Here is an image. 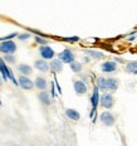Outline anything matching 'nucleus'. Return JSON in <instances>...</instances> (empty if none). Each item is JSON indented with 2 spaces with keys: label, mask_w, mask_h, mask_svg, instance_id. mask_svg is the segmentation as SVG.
<instances>
[{
  "label": "nucleus",
  "mask_w": 137,
  "mask_h": 146,
  "mask_svg": "<svg viewBox=\"0 0 137 146\" xmlns=\"http://www.w3.org/2000/svg\"><path fill=\"white\" fill-rule=\"evenodd\" d=\"M66 116L71 118L73 121H78L81 118V113L78 111H75L74 108H67L66 110Z\"/></svg>",
  "instance_id": "nucleus-14"
},
{
  "label": "nucleus",
  "mask_w": 137,
  "mask_h": 146,
  "mask_svg": "<svg viewBox=\"0 0 137 146\" xmlns=\"http://www.w3.org/2000/svg\"><path fill=\"white\" fill-rule=\"evenodd\" d=\"M98 87L94 86L93 88V93L91 96V105H92V111H91V118H93L94 112L97 111V107H98V103H99V93H98Z\"/></svg>",
  "instance_id": "nucleus-3"
},
{
  "label": "nucleus",
  "mask_w": 137,
  "mask_h": 146,
  "mask_svg": "<svg viewBox=\"0 0 137 146\" xmlns=\"http://www.w3.org/2000/svg\"><path fill=\"white\" fill-rule=\"evenodd\" d=\"M18 86H20L23 90L25 91H29V90H33L34 87V82L32 80H29L26 76H20L19 80H18Z\"/></svg>",
  "instance_id": "nucleus-7"
},
{
  "label": "nucleus",
  "mask_w": 137,
  "mask_h": 146,
  "mask_svg": "<svg viewBox=\"0 0 137 146\" xmlns=\"http://www.w3.org/2000/svg\"><path fill=\"white\" fill-rule=\"evenodd\" d=\"M39 54H40L42 58H43L44 60H47V59H53L54 56H56L54 50L52 49L49 45H42V47L39 48Z\"/></svg>",
  "instance_id": "nucleus-6"
},
{
  "label": "nucleus",
  "mask_w": 137,
  "mask_h": 146,
  "mask_svg": "<svg viewBox=\"0 0 137 146\" xmlns=\"http://www.w3.org/2000/svg\"><path fill=\"white\" fill-rule=\"evenodd\" d=\"M34 66H35V68L40 72H48L49 71V64H48L44 59H36L34 62Z\"/></svg>",
  "instance_id": "nucleus-13"
},
{
  "label": "nucleus",
  "mask_w": 137,
  "mask_h": 146,
  "mask_svg": "<svg viewBox=\"0 0 137 146\" xmlns=\"http://www.w3.org/2000/svg\"><path fill=\"white\" fill-rule=\"evenodd\" d=\"M86 53L88 54V56L92 57V58H94V59L103 58V53H102V52H97V50H93V49H87Z\"/></svg>",
  "instance_id": "nucleus-19"
},
{
  "label": "nucleus",
  "mask_w": 137,
  "mask_h": 146,
  "mask_svg": "<svg viewBox=\"0 0 137 146\" xmlns=\"http://www.w3.org/2000/svg\"><path fill=\"white\" fill-rule=\"evenodd\" d=\"M118 88V81L116 78H107L106 80V90L116 91Z\"/></svg>",
  "instance_id": "nucleus-15"
},
{
  "label": "nucleus",
  "mask_w": 137,
  "mask_h": 146,
  "mask_svg": "<svg viewBox=\"0 0 137 146\" xmlns=\"http://www.w3.org/2000/svg\"><path fill=\"white\" fill-rule=\"evenodd\" d=\"M97 87H98V90L106 91V78L105 77H99L97 80Z\"/></svg>",
  "instance_id": "nucleus-21"
},
{
  "label": "nucleus",
  "mask_w": 137,
  "mask_h": 146,
  "mask_svg": "<svg viewBox=\"0 0 137 146\" xmlns=\"http://www.w3.org/2000/svg\"><path fill=\"white\" fill-rule=\"evenodd\" d=\"M38 98L44 106H49L50 105V96L48 95L45 91H40V92L38 93Z\"/></svg>",
  "instance_id": "nucleus-16"
},
{
  "label": "nucleus",
  "mask_w": 137,
  "mask_h": 146,
  "mask_svg": "<svg viewBox=\"0 0 137 146\" xmlns=\"http://www.w3.org/2000/svg\"><path fill=\"white\" fill-rule=\"evenodd\" d=\"M135 38H137V33H132V34H131V36H128V40H133V39Z\"/></svg>",
  "instance_id": "nucleus-26"
},
{
  "label": "nucleus",
  "mask_w": 137,
  "mask_h": 146,
  "mask_svg": "<svg viewBox=\"0 0 137 146\" xmlns=\"http://www.w3.org/2000/svg\"><path fill=\"white\" fill-rule=\"evenodd\" d=\"M49 69L53 73H59V72H62V69H63V63L60 62L59 59H52V62H50V64H49Z\"/></svg>",
  "instance_id": "nucleus-10"
},
{
  "label": "nucleus",
  "mask_w": 137,
  "mask_h": 146,
  "mask_svg": "<svg viewBox=\"0 0 137 146\" xmlns=\"http://www.w3.org/2000/svg\"><path fill=\"white\" fill-rule=\"evenodd\" d=\"M126 71L131 74H137V60L136 62H130L126 66Z\"/></svg>",
  "instance_id": "nucleus-18"
},
{
  "label": "nucleus",
  "mask_w": 137,
  "mask_h": 146,
  "mask_svg": "<svg viewBox=\"0 0 137 146\" xmlns=\"http://www.w3.org/2000/svg\"><path fill=\"white\" fill-rule=\"evenodd\" d=\"M34 86L38 88V90H40V91H45V88H47V86H48V82H47V80H45L44 77L39 76V77L35 78Z\"/></svg>",
  "instance_id": "nucleus-12"
},
{
  "label": "nucleus",
  "mask_w": 137,
  "mask_h": 146,
  "mask_svg": "<svg viewBox=\"0 0 137 146\" xmlns=\"http://www.w3.org/2000/svg\"><path fill=\"white\" fill-rule=\"evenodd\" d=\"M18 38H19V40H26L30 38V33H23V34L18 35Z\"/></svg>",
  "instance_id": "nucleus-24"
},
{
  "label": "nucleus",
  "mask_w": 137,
  "mask_h": 146,
  "mask_svg": "<svg viewBox=\"0 0 137 146\" xmlns=\"http://www.w3.org/2000/svg\"><path fill=\"white\" fill-rule=\"evenodd\" d=\"M35 43L40 44V45H47L48 44V40L44 38H40V36H35Z\"/></svg>",
  "instance_id": "nucleus-23"
},
{
  "label": "nucleus",
  "mask_w": 137,
  "mask_h": 146,
  "mask_svg": "<svg viewBox=\"0 0 137 146\" xmlns=\"http://www.w3.org/2000/svg\"><path fill=\"white\" fill-rule=\"evenodd\" d=\"M0 73H1V78L3 81H7V80H10L15 86H18V81L15 80V77L13 76V72L9 69V67L5 64V62L0 58Z\"/></svg>",
  "instance_id": "nucleus-1"
},
{
  "label": "nucleus",
  "mask_w": 137,
  "mask_h": 146,
  "mask_svg": "<svg viewBox=\"0 0 137 146\" xmlns=\"http://www.w3.org/2000/svg\"><path fill=\"white\" fill-rule=\"evenodd\" d=\"M58 57H59V60L62 63H68V64L74 60V53H73L71 49L62 50L59 54H58Z\"/></svg>",
  "instance_id": "nucleus-5"
},
{
  "label": "nucleus",
  "mask_w": 137,
  "mask_h": 146,
  "mask_svg": "<svg viewBox=\"0 0 137 146\" xmlns=\"http://www.w3.org/2000/svg\"><path fill=\"white\" fill-rule=\"evenodd\" d=\"M0 105H1V100H0Z\"/></svg>",
  "instance_id": "nucleus-29"
},
{
  "label": "nucleus",
  "mask_w": 137,
  "mask_h": 146,
  "mask_svg": "<svg viewBox=\"0 0 137 146\" xmlns=\"http://www.w3.org/2000/svg\"><path fill=\"white\" fill-rule=\"evenodd\" d=\"M101 69H102V72H105V73H113L116 69H117V63L112 62V60H107V62H105L101 66Z\"/></svg>",
  "instance_id": "nucleus-9"
},
{
  "label": "nucleus",
  "mask_w": 137,
  "mask_h": 146,
  "mask_svg": "<svg viewBox=\"0 0 137 146\" xmlns=\"http://www.w3.org/2000/svg\"><path fill=\"white\" fill-rule=\"evenodd\" d=\"M4 60L5 63H10V64H13V63H15V56H13V54H5L4 56Z\"/></svg>",
  "instance_id": "nucleus-22"
},
{
  "label": "nucleus",
  "mask_w": 137,
  "mask_h": 146,
  "mask_svg": "<svg viewBox=\"0 0 137 146\" xmlns=\"http://www.w3.org/2000/svg\"><path fill=\"white\" fill-rule=\"evenodd\" d=\"M52 97H56V93H54V84L52 83Z\"/></svg>",
  "instance_id": "nucleus-27"
},
{
  "label": "nucleus",
  "mask_w": 137,
  "mask_h": 146,
  "mask_svg": "<svg viewBox=\"0 0 137 146\" xmlns=\"http://www.w3.org/2000/svg\"><path fill=\"white\" fill-rule=\"evenodd\" d=\"M3 82H4V81H3V78H1V77H0V87H1V86H3Z\"/></svg>",
  "instance_id": "nucleus-28"
},
{
  "label": "nucleus",
  "mask_w": 137,
  "mask_h": 146,
  "mask_svg": "<svg viewBox=\"0 0 137 146\" xmlns=\"http://www.w3.org/2000/svg\"><path fill=\"white\" fill-rule=\"evenodd\" d=\"M69 67H71V69L73 72H75V73L81 72L82 68H83V66H82L79 62H75V60H73L72 63H69Z\"/></svg>",
  "instance_id": "nucleus-20"
},
{
  "label": "nucleus",
  "mask_w": 137,
  "mask_h": 146,
  "mask_svg": "<svg viewBox=\"0 0 137 146\" xmlns=\"http://www.w3.org/2000/svg\"><path fill=\"white\" fill-rule=\"evenodd\" d=\"M18 71H19L20 73H22L23 76H29V74H32L33 69H32V67H30V66H28V64H24V63H22V64H19V66H18Z\"/></svg>",
  "instance_id": "nucleus-17"
},
{
  "label": "nucleus",
  "mask_w": 137,
  "mask_h": 146,
  "mask_svg": "<svg viewBox=\"0 0 137 146\" xmlns=\"http://www.w3.org/2000/svg\"><path fill=\"white\" fill-rule=\"evenodd\" d=\"M74 91L77 95H84L87 92V84L82 81H75L74 82Z\"/></svg>",
  "instance_id": "nucleus-11"
},
{
  "label": "nucleus",
  "mask_w": 137,
  "mask_h": 146,
  "mask_svg": "<svg viewBox=\"0 0 137 146\" xmlns=\"http://www.w3.org/2000/svg\"><path fill=\"white\" fill-rule=\"evenodd\" d=\"M99 103H101V106L105 108H108V110L112 108L113 107V96L108 92H105L99 97Z\"/></svg>",
  "instance_id": "nucleus-4"
},
{
  "label": "nucleus",
  "mask_w": 137,
  "mask_h": 146,
  "mask_svg": "<svg viewBox=\"0 0 137 146\" xmlns=\"http://www.w3.org/2000/svg\"><path fill=\"white\" fill-rule=\"evenodd\" d=\"M114 121H116V118L111 112H103V113L101 115V122L105 125V126H108V127L113 126Z\"/></svg>",
  "instance_id": "nucleus-8"
},
{
  "label": "nucleus",
  "mask_w": 137,
  "mask_h": 146,
  "mask_svg": "<svg viewBox=\"0 0 137 146\" xmlns=\"http://www.w3.org/2000/svg\"><path fill=\"white\" fill-rule=\"evenodd\" d=\"M17 50V44L13 40H3L0 42V52L4 54H13Z\"/></svg>",
  "instance_id": "nucleus-2"
},
{
  "label": "nucleus",
  "mask_w": 137,
  "mask_h": 146,
  "mask_svg": "<svg viewBox=\"0 0 137 146\" xmlns=\"http://www.w3.org/2000/svg\"><path fill=\"white\" fill-rule=\"evenodd\" d=\"M66 40H68V42H77V40H79V38H78V36H73V38H66Z\"/></svg>",
  "instance_id": "nucleus-25"
}]
</instances>
